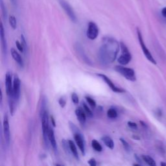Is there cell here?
<instances>
[{"label":"cell","mask_w":166,"mask_h":166,"mask_svg":"<svg viewBox=\"0 0 166 166\" xmlns=\"http://www.w3.org/2000/svg\"><path fill=\"white\" fill-rule=\"evenodd\" d=\"M120 43L111 37L103 38V43L99 50V59L103 65L112 64L116 59L119 51Z\"/></svg>","instance_id":"6da1fadb"},{"label":"cell","mask_w":166,"mask_h":166,"mask_svg":"<svg viewBox=\"0 0 166 166\" xmlns=\"http://www.w3.org/2000/svg\"><path fill=\"white\" fill-rule=\"evenodd\" d=\"M40 115L41 121H42V133L43 138H44V141L45 145L46 147H49V141L48 138V132H49V116H48V111L44 112Z\"/></svg>","instance_id":"7a4b0ae2"},{"label":"cell","mask_w":166,"mask_h":166,"mask_svg":"<svg viewBox=\"0 0 166 166\" xmlns=\"http://www.w3.org/2000/svg\"><path fill=\"white\" fill-rule=\"evenodd\" d=\"M114 69L117 73L121 74L123 77H124L127 80L132 82L136 81V73L133 69L126 68V67L123 66L122 65H121V66H115Z\"/></svg>","instance_id":"3957f363"},{"label":"cell","mask_w":166,"mask_h":166,"mask_svg":"<svg viewBox=\"0 0 166 166\" xmlns=\"http://www.w3.org/2000/svg\"><path fill=\"white\" fill-rule=\"evenodd\" d=\"M120 48L121 50V54L117 59V62L122 66L128 64L132 60V55L130 53L126 45L123 42H120Z\"/></svg>","instance_id":"277c9868"},{"label":"cell","mask_w":166,"mask_h":166,"mask_svg":"<svg viewBox=\"0 0 166 166\" xmlns=\"http://www.w3.org/2000/svg\"><path fill=\"white\" fill-rule=\"evenodd\" d=\"M137 35H138V38L139 44H140L141 49H142L143 54L145 56L146 59H147L149 61H150L152 64H156V61H155V59H154L152 54L151 53V52L149 51V50L147 49V46L145 44V43H144L142 34H141V31L139 30L138 28H137Z\"/></svg>","instance_id":"5b68a950"},{"label":"cell","mask_w":166,"mask_h":166,"mask_svg":"<svg viewBox=\"0 0 166 166\" xmlns=\"http://www.w3.org/2000/svg\"><path fill=\"white\" fill-rule=\"evenodd\" d=\"M58 1H59L60 5L64 9L65 13L68 16L69 19L74 23L77 22V17L73 9L70 5L66 0H58Z\"/></svg>","instance_id":"8992f818"},{"label":"cell","mask_w":166,"mask_h":166,"mask_svg":"<svg viewBox=\"0 0 166 166\" xmlns=\"http://www.w3.org/2000/svg\"><path fill=\"white\" fill-rule=\"evenodd\" d=\"M13 95L16 103H18L20 95V80L17 74H15L14 76Z\"/></svg>","instance_id":"52a82bcc"},{"label":"cell","mask_w":166,"mask_h":166,"mask_svg":"<svg viewBox=\"0 0 166 166\" xmlns=\"http://www.w3.org/2000/svg\"><path fill=\"white\" fill-rule=\"evenodd\" d=\"M97 75V76L101 78L103 81H104L106 83H107V85L109 86L110 88V89L113 91V92H116V93H124L125 92V90H124V89L121 88H119L117 87V86H115L114 85V83H113V82L110 80V79L108 77L107 75H105L104 74H101V73H97L96 74Z\"/></svg>","instance_id":"ba28073f"},{"label":"cell","mask_w":166,"mask_h":166,"mask_svg":"<svg viewBox=\"0 0 166 166\" xmlns=\"http://www.w3.org/2000/svg\"><path fill=\"white\" fill-rule=\"evenodd\" d=\"M99 35V28L96 23L93 22V21H90L88 23L87 32H86V35L87 37L90 40H95L96 38Z\"/></svg>","instance_id":"9c48e42d"},{"label":"cell","mask_w":166,"mask_h":166,"mask_svg":"<svg viewBox=\"0 0 166 166\" xmlns=\"http://www.w3.org/2000/svg\"><path fill=\"white\" fill-rule=\"evenodd\" d=\"M74 135V139L75 141L77 143V145H78L79 149L81 151L82 154H83V156L85 155V139L84 138V136L83 135V134L81 133V132H77V133L73 134Z\"/></svg>","instance_id":"30bf717a"},{"label":"cell","mask_w":166,"mask_h":166,"mask_svg":"<svg viewBox=\"0 0 166 166\" xmlns=\"http://www.w3.org/2000/svg\"><path fill=\"white\" fill-rule=\"evenodd\" d=\"M3 128L5 139V142L7 146H9V144H10L11 141V134H10V127H9V118L7 114H5V115H4Z\"/></svg>","instance_id":"8fae6325"},{"label":"cell","mask_w":166,"mask_h":166,"mask_svg":"<svg viewBox=\"0 0 166 166\" xmlns=\"http://www.w3.org/2000/svg\"><path fill=\"white\" fill-rule=\"evenodd\" d=\"M5 86H6V92L8 97L13 95V82L12 80V75L10 71H8L6 73L5 76Z\"/></svg>","instance_id":"7c38bea8"},{"label":"cell","mask_w":166,"mask_h":166,"mask_svg":"<svg viewBox=\"0 0 166 166\" xmlns=\"http://www.w3.org/2000/svg\"><path fill=\"white\" fill-rule=\"evenodd\" d=\"M75 114L79 123H80L82 125H84L86 121V114L85 110L83 109V108H77L75 110Z\"/></svg>","instance_id":"4fadbf2b"},{"label":"cell","mask_w":166,"mask_h":166,"mask_svg":"<svg viewBox=\"0 0 166 166\" xmlns=\"http://www.w3.org/2000/svg\"><path fill=\"white\" fill-rule=\"evenodd\" d=\"M0 37H1V47H2V51L4 55L7 56V44L6 42L5 35V31L3 23H1V27H0Z\"/></svg>","instance_id":"5bb4252c"},{"label":"cell","mask_w":166,"mask_h":166,"mask_svg":"<svg viewBox=\"0 0 166 166\" xmlns=\"http://www.w3.org/2000/svg\"><path fill=\"white\" fill-rule=\"evenodd\" d=\"M48 138H49V143L51 145L52 148L54 149L55 151H57V145L56 139H55V132H54L53 129L51 128V127H49V132H48Z\"/></svg>","instance_id":"9a60e30c"},{"label":"cell","mask_w":166,"mask_h":166,"mask_svg":"<svg viewBox=\"0 0 166 166\" xmlns=\"http://www.w3.org/2000/svg\"><path fill=\"white\" fill-rule=\"evenodd\" d=\"M11 55H12V57H13V59L16 62H17V64L19 65V66L21 67V68L23 67L24 64H23V59L20 56V55L17 52V51H16V49H14V48H12L11 50Z\"/></svg>","instance_id":"2e32d148"},{"label":"cell","mask_w":166,"mask_h":166,"mask_svg":"<svg viewBox=\"0 0 166 166\" xmlns=\"http://www.w3.org/2000/svg\"><path fill=\"white\" fill-rule=\"evenodd\" d=\"M101 140L105 144V145L110 149H113L114 147V143L112 139L110 137L108 136H103L101 138Z\"/></svg>","instance_id":"e0dca14e"},{"label":"cell","mask_w":166,"mask_h":166,"mask_svg":"<svg viewBox=\"0 0 166 166\" xmlns=\"http://www.w3.org/2000/svg\"><path fill=\"white\" fill-rule=\"evenodd\" d=\"M68 143H69V147H70L71 154L73 155V156L76 158L77 160H79V153H78L77 149V147H76L75 145L74 142L72 140H70V139H69V140H68Z\"/></svg>","instance_id":"ac0fdd59"},{"label":"cell","mask_w":166,"mask_h":166,"mask_svg":"<svg viewBox=\"0 0 166 166\" xmlns=\"http://www.w3.org/2000/svg\"><path fill=\"white\" fill-rule=\"evenodd\" d=\"M141 158L147 164L150 166H156V163L155 162V160L153 159L152 157H151L149 155H142L141 156Z\"/></svg>","instance_id":"d6986e66"},{"label":"cell","mask_w":166,"mask_h":166,"mask_svg":"<svg viewBox=\"0 0 166 166\" xmlns=\"http://www.w3.org/2000/svg\"><path fill=\"white\" fill-rule=\"evenodd\" d=\"M9 98V109H10V112L11 115H13L14 110H15V104L16 101L14 99L13 96H10L8 97Z\"/></svg>","instance_id":"ffe728a7"},{"label":"cell","mask_w":166,"mask_h":166,"mask_svg":"<svg viewBox=\"0 0 166 166\" xmlns=\"http://www.w3.org/2000/svg\"><path fill=\"white\" fill-rule=\"evenodd\" d=\"M118 113L114 108H110V109L108 110L107 111V116L110 119H115L117 118Z\"/></svg>","instance_id":"44dd1931"},{"label":"cell","mask_w":166,"mask_h":166,"mask_svg":"<svg viewBox=\"0 0 166 166\" xmlns=\"http://www.w3.org/2000/svg\"><path fill=\"white\" fill-rule=\"evenodd\" d=\"M92 146L93 149L97 151V152H101L103 150L102 146L101 145V144L96 139H93L92 141Z\"/></svg>","instance_id":"7402d4cb"},{"label":"cell","mask_w":166,"mask_h":166,"mask_svg":"<svg viewBox=\"0 0 166 166\" xmlns=\"http://www.w3.org/2000/svg\"><path fill=\"white\" fill-rule=\"evenodd\" d=\"M0 7H1V10L3 18L5 20H6L7 18V12L6 7L4 4L3 0H0Z\"/></svg>","instance_id":"603a6c76"},{"label":"cell","mask_w":166,"mask_h":166,"mask_svg":"<svg viewBox=\"0 0 166 166\" xmlns=\"http://www.w3.org/2000/svg\"><path fill=\"white\" fill-rule=\"evenodd\" d=\"M62 147H63L65 152L66 153L67 155H70V154H71V150H70V147H69V143H68V141H66V140H65V139H62ZM71 155H72V154H71Z\"/></svg>","instance_id":"cb8c5ba5"},{"label":"cell","mask_w":166,"mask_h":166,"mask_svg":"<svg viewBox=\"0 0 166 166\" xmlns=\"http://www.w3.org/2000/svg\"><path fill=\"white\" fill-rule=\"evenodd\" d=\"M83 109L84 110H85L86 115H87L88 117H90V118H92L93 115L92 110L90 109V108L88 107V105H86L85 103H83Z\"/></svg>","instance_id":"d4e9b609"},{"label":"cell","mask_w":166,"mask_h":166,"mask_svg":"<svg viewBox=\"0 0 166 166\" xmlns=\"http://www.w3.org/2000/svg\"><path fill=\"white\" fill-rule=\"evenodd\" d=\"M9 23H10L11 27L13 29H16L17 27V21H16V18L15 16H11L9 17Z\"/></svg>","instance_id":"484cf974"},{"label":"cell","mask_w":166,"mask_h":166,"mask_svg":"<svg viewBox=\"0 0 166 166\" xmlns=\"http://www.w3.org/2000/svg\"><path fill=\"white\" fill-rule=\"evenodd\" d=\"M119 140H120V141H121V142L123 146L124 149H125L127 152H129H129H131V145H129V143L127 142V141L125 140V139H124L123 138H121L119 139Z\"/></svg>","instance_id":"4316f807"},{"label":"cell","mask_w":166,"mask_h":166,"mask_svg":"<svg viewBox=\"0 0 166 166\" xmlns=\"http://www.w3.org/2000/svg\"><path fill=\"white\" fill-rule=\"evenodd\" d=\"M85 99H86V101L88 102V104L91 106V107L93 108V109H95V107H96L95 101L93 99H92V97H89V96H86Z\"/></svg>","instance_id":"83f0119b"},{"label":"cell","mask_w":166,"mask_h":166,"mask_svg":"<svg viewBox=\"0 0 166 166\" xmlns=\"http://www.w3.org/2000/svg\"><path fill=\"white\" fill-rule=\"evenodd\" d=\"M69 128H70L72 132H73V134H75V133H77V132H81L78 129V127H77L74 123H73L69 122Z\"/></svg>","instance_id":"f1b7e54d"},{"label":"cell","mask_w":166,"mask_h":166,"mask_svg":"<svg viewBox=\"0 0 166 166\" xmlns=\"http://www.w3.org/2000/svg\"><path fill=\"white\" fill-rule=\"evenodd\" d=\"M71 100L73 102L74 104H79V97L78 95H77L76 93H72L71 94Z\"/></svg>","instance_id":"f546056e"},{"label":"cell","mask_w":166,"mask_h":166,"mask_svg":"<svg viewBox=\"0 0 166 166\" xmlns=\"http://www.w3.org/2000/svg\"><path fill=\"white\" fill-rule=\"evenodd\" d=\"M59 103L62 108H64L66 105V99L64 97H61L59 99Z\"/></svg>","instance_id":"4dcf8cb0"},{"label":"cell","mask_w":166,"mask_h":166,"mask_svg":"<svg viewBox=\"0 0 166 166\" xmlns=\"http://www.w3.org/2000/svg\"><path fill=\"white\" fill-rule=\"evenodd\" d=\"M127 124H128V126L130 127V128H131L132 129L136 130L137 129H138V125H137V124L136 123L132 122V121H128Z\"/></svg>","instance_id":"1f68e13d"},{"label":"cell","mask_w":166,"mask_h":166,"mask_svg":"<svg viewBox=\"0 0 166 166\" xmlns=\"http://www.w3.org/2000/svg\"><path fill=\"white\" fill-rule=\"evenodd\" d=\"M16 47H17L18 48V49L20 51V52H23V45L22 44H21V43L20 44V42H19L18 40H16Z\"/></svg>","instance_id":"d6a6232c"},{"label":"cell","mask_w":166,"mask_h":166,"mask_svg":"<svg viewBox=\"0 0 166 166\" xmlns=\"http://www.w3.org/2000/svg\"><path fill=\"white\" fill-rule=\"evenodd\" d=\"M21 44H22L23 47V49H26L27 48V43H26V40L25 39V37H24V36L22 35H21Z\"/></svg>","instance_id":"836d02e7"},{"label":"cell","mask_w":166,"mask_h":166,"mask_svg":"<svg viewBox=\"0 0 166 166\" xmlns=\"http://www.w3.org/2000/svg\"><path fill=\"white\" fill-rule=\"evenodd\" d=\"M88 163L91 166H95L96 165H97V162H96V161L94 158H91V159L89 160Z\"/></svg>","instance_id":"e575fe53"},{"label":"cell","mask_w":166,"mask_h":166,"mask_svg":"<svg viewBox=\"0 0 166 166\" xmlns=\"http://www.w3.org/2000/svg\"><path fill=\"white\" fill-rule=\"evenodd\" d=\"M162 14L163 17L166 18V7H164V8L162 9Z\"/></svg>","instance_id":"d590c367"},{"label":"cell","mask_w":166,"mask_h":166,"mask_svg":"<svg viewBox=\"0 0 166 166\" xmlns=\"http://www.w3.org/2000/svg\"><path fill=\"white\" fill-rule=\"evenodd\" d=\"M51 123H52L53 126L54 127H56V123H55V119H54L53 116H51Z\"/></svg>","instance_id":"8d00e7d4"},{"label":"cell","mask_w":166,"mask_h":166,"mask_svg":"<svg viewBox=\"0 0 166 166\" xmlns=\"http://www.w3.org/2000/svg\"><path fill=\"white\" fill-rule=\"evenodd\" d=\"M134 157H135V159L136 160V161H137V162H139V163H141V159H140V158H139V156H138V155H134Z\"/></svg>","instance_id":"74e56055"},{"label":"cell","mask_w":166,"mask_h":166,"mask_svg":"<svg viewBox=\"0 0 166 166\" xmlns=\"http://www.w3.org/2000/svg\"><path fill=\"white\" fill-rule=\"evenodd\" d=\"M160 165L161 166H166V163L164 162H161L160 163Z\"/></svg>","instance_id":"f35d334b"},{"label":"cell","mask_w":166,"mask_h":166,"mask_svg":"<svg viewBox=\"0 0 166 166\" xmlns=\"http://www.w3.org/2000/svg\"><path fill=\"white\" fill-rule=\"evenodd\" d=\"M2 100H3V95H2V92H1V104H2Z\"/></svg>","instance_id":"ab89813d"},{"label":"cell","mask_w":166,"mask_h":166,"mask_svg":"<svg viewBox=\"0 0 166 166\" xmlns=\"http://www.w3.org/2000/svg\"><path fill=\"white\" fill-rule=\"evenodd\" d=\"M11 1H12V2H13V3H15V0H11Z\"/></svg>","instance_id":"60d3db41"}]
</instances>
